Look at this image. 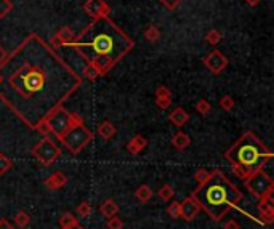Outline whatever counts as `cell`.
<instances>
[{
  "instance_id": "f1b7e54d",
  "label": "cell",
  "mask_w": 274,
  "mask_h": 229,
  "mask_svg": "<svg viewBox=\"0 0 274 229\" xmlns=\"http://www.w3.org/2000/svg\"><path fill=\"white\" fill-rule=\"evenodd\" d=\"M218 106H220V108H222L223 111H233V109H234V106H236V101H234V98H233L231 95H223L222 98H220Z\"/></svg>"
},
{
  "instance_id": "f546056e",
  "label": "cell",
  "mask_w": 274,
  "mask_h": 229,
  "mask_svg": "<svg viewBox=\"0 0 274 229\" xmlns=\"http://www.w3.org/2000/svg\"><path fill=\"white\" fill-rule=\"evenodd\" d=\"M11 169H13V160L8 156L0 154V175L8 173Z\"/></svg>"
},
{
  "instance_id": "8fae6325",
  "label": "cell",
  "mask_w": 274,
  "mask_h": 229,
  "mask_svg": "<svg viewBox=\"0 0 274 229\" xmlns=\"http://www.w3.org/2000/svg\"><path fill=\"white\" fill-rule=\"evenodd\" d=\"M75 40V34L69 26H61L56 34L51 37L50 47L51 48H63V47H71L72 42Z\"/></svg>"
},
{
  "instance_id": "603a6c76",
  "label": "cell",
  "mask_w": 274,
  "mask_h": 229,
  "mask_svg": "<svg viewBox=\"0 0 274 229\" xmlns=\"http://www.w3.org/2000/svg\"><path fill=\"white\" fill-rule=\"evenodd\" d=\"M173 194H175V189H173L172 185H169V183H165V185H162L161 189L157 191V197H159L161 201H164V202L172 201Z\"/></svg>"
},
{
  "instance_id": "9a60e30c",
  "label": "cell",
  "mask_w": 274,
  "mask_h": 229,
  "mask_svg": "<svg viewBox=\"0 0 274 229\" xmlns=\"http://www.w3.org/2000/svg\"><path fill=\"white\" fill-rule=\"evenodd\" d=\"M189 119H191V116H189V112L185 109V108H181V106H178V108H175L170 114H169V120H170V124H173L175 127H183V125H186Z\"/></svg>"
},
{
  "instance_id": "f35d334b",
  "label": "cell",
  "mask_w": 274,
  "mask_h": 229,
  "mask_svg": "<svg viewBox=\"0 0 274 229\" xmlns=\"http://www.w3.org/2000/svg\"><path fill=\"white\" fill-rule=\"evenodd\" d=\"M223 229H241V225L236 220H226L223 223Z\"/></svg>"
},
{
  "instance_id": "5bb4252c",
  "label": "cell",
  "mask_w": 274,
  "mask_h": 229,
  "mask_svg": "<svg viewBox=\"0 0 274 229\" xmlns=\"http://www.w3.org/2000/svg\"><path fill=\"white\" fill-rule=\"evenodd\" d=\"M66 183H67L66 173L61 172V170H56V172H53L50 177L45 178L43 185H45V188L50 189V191H56V189H61L63 186H66Z\"/></svg>"
},
{
  "instance_id": "7c38bea8",
  "label": "cell",
  "mask_w": 274,
  "mask_h": 229,
  "mask_svg": "<svg viewBox=\"0 0 274 229\" xmlns=\"http://www.w3.org/2000/svg\"><path fill=\"white\" fill-rule=\"evenodd\" d=\"M199 212H201L199 204H197L191 196L180 202V218L188 221V223L189 221H194L197 215H199Z\"/></svg>"
},
{
  "instance_id": "ab89813d",
  "label": "cell",
  "mask_w": 274,
  "mask_h": 229,
  "mask_svg": "<svg viewBox=\"0 0 274 229\" xmlns=\"http://www.w3.org/2000/svg\"><path fill=\"white\" fill-rule=\"evenodd\" d=\"M0 229H14V226L10 223L8 220L2 218V220H0Z\"/></svg>"
},
{
  "instance_id": "4dcf8cb0",
  "label": "cell",
  "mask_w": 274,
  "mask_h": 229,
  "mask_svg": "<svg viewBox=\"0 0 274 229\" xmlns=\"http://www.w3.org/2000/svg\"><path fill=\"white\" fill-rule=\"evenodd\" d=\"M75 213L80 217V218H87L90 217V213H91V204L88 201H82L79 205H77V209H75Z\"/></svg>"
},
{
  "instance_id": "ba28073f",
  "label": "cell",
  "mask_w": 274,
  "mask_h": 229,
  "mask_svg": "<svg viewBox=\"0 0 274 229\" xmlns=\"http://www.w3.org/2000/svg\"><path fill=\"white\" fill-rule=\"evenodd\" d=\"M30 152H32V156L39 160L43 167L53 165L61 157V154H63V152H61V148L51 138H48V136H43V138L32 148Z\"/></svg>"
},
{
  "instance_id": "1f68e13d",
  "label": "cell",
  "mask_w": 274,
  "mask_h": 229,
  "mask_svg": "<svg viewBox=\"0 0 274 229\" xmlns=\"http://www.w3.org/2000/svg\"><path fill=\"white\" fill-rule=\"evenodd\" d=\"M165 212H167V215L172 217L173 220H180V202L178 201H173L172 204L167 205Z\"/></svg>"
},
{
  "instance_id": "7402d4cb",
  "label": "cell",
  "mask_w": 274,
  "mask_h": 229,
  "mask_svg": "<svg viewBox=\"0 0 274 229\" xmlns=\"http://www.w3.org/2000/svg\"><path fill=\"white\" fill-rule=\"evenodd\" d=\"M82 79H87V80H90V82H95L96 79H100V77H103L101 75V72L96 69L95 66H91V64H85L83 63V69H82Z\"/></svg>"
},
{
  "instance_id": "4316f807",
  "label": "cell",
  "mask_w": 274,
  "mask_h": 229,
  "mask_svg": "<svg viewBox=\"0 0 274 229\" xmlns=\"http://www.w3.org/2000/svg\"><path fill=\"white\" fill-rule=\"evenodd\" d=\"M194 109L197 114H201V116H207L212 111V104H210V101L205 100V98H202V100H199L194 104Z\"/></svg>"
},
{
  "instance_id": "9c48e42d",
  "label": "cell",
  "mask_w": 274,
  "mask_h": 229,
  "mask_svg": "<svg viewBox=\"0 0 274 229\" xmlns=\"http://www.w3.org/2000/svg\"><path fill=\"white\" fill-rule=\"evenodd\" d=\"M202 64L207 67L212 74L218 75L228 67V58L220 50H213V51L209 53L207 56L202 58Z\"/></svg>"
},
{
  "instance_id": "2e32d148",
  "label": "cell",
  "mask_w": 274,
  "mask_h": 229,
  "mask_svg": "<svg viewBox=\"0 0 274 229\" xmlns=\"http://www.w3.org/2000/svg\"><path fill=\"white\" fill-rule=\"evenodd\" d=\"M144 148H148V140L144 138L143 135H135L133 138H130V141L127 143V151L133 156L140 154Z\"/></svg>"
},
{
  "instance_id": "5b68a950",
  "label": "cell",
  "mask_w": 274,
  "mask_h": 229,
  "mask_svg": "<svg viewBox=\"0 0 274 229\" xmlns=\"http://www.w3.org/2000/svg\"><path fill=\"white\" fill-rule=\"evenodd\" d=\"M74 124H85V119L75 112H69L67 109H64V106H61V108H58L56 111H53L50 114L47 120L42 122V124L35 128V132H39L43 136L55 135L56 138H59V136Z\"/></svg>"
},
{
  "instance_id": "74e56055",
  "label": "cell",
  "mask_w": 274,
  "mask_h": 229,
  "mask_svg": "<svg viewBox=\"0 0 274 229\" xmlns=\"http://www.w3.org/2000/svg\"><path fill=\"white\" fill-rule=\"evenodd\" d=\"M156 106L162 111L169 109L172 106V98H156Z\"/></svg>"
},
{
  "instance_id": "e575fe53",
  "label": "cell",
  "mask_w": 274,
  "mask_h": 229,
  "mask_svg": "<svg viewBox=\"0 0 274 229\" xmlns=\"http://www.w3.org/2000/svg\"><path fill=\"white\" fill-rule=\"evenodd\" d=\"M124 226H125L124 221H122V218L117 217V215L111 217L108 220V223H106V228H108V229H124Z\"/></svg>"
},
{
  "instance_id": "cb8c5ba5",
  "label": "cell",
  "mask_w": 274,
  "mask_h": 229,
  "mask_svg": "<svg viewBox=\"0 0 274 229\" xmlns=\"http://www.w3.org/2000/svg\"><path fill=\"white\" fill-rule=\"evenodd\" d=\"M30 223V215L26 210H18L16 215H14V225L18 228H27Z\"/></svg>"
},
{
  "instance_id": "836d02e7",
  "label": "cell",
  "mask_w": 274,
  "mask_h": 229,
  "mask_svg": "<svg viewBox=\"0 0 274 229\" xmlns=\"http://www.w3.org/2000/svg\"><path fill=\"white\" fill-rule=\"evenodd\" d=\"M210 177V172L207 169H199L196 173H194V181H196V185L197 186H201L202 183L207 181V178Z\"/></svg>"
},
{
  "instance_id": "d590c367",
  "label": "cell",
  "mask_w": 274,
  "mask_h": 229,
  "mask_svg": "<svg viewBox=\"0 0 274 229\" xmlns=\"http://www.w3.org/2000/svg\"><path fill=\"white\" fill-rule=\"evenodd\" d=\"M181 2H183V0H159V3L164 5V8L170 10V11L172 10H177Z\"/></svg>"
},
{
  "instance_id": "ffe728a7",
  "label": "cell",
  "mask_w": 274,
  "mask_h": 229,
  "mask_svg": "<svg viewBox=\"0 0 274 229\" xmlns=\"http://www.w3.org/2000/svg\"><path fill=\"white\" fill-rule=\"evenodd\" d=\"M152 196H154V193H152V189L148 186V185H141L136 188L135 191V197H136V201H140L141 204H146L152 199Z\"/></svg>"
},
{
  "instance_id": "7bdbcfd3",
  "label": "cell",
  "mask_w": 274,
  "mask_h": 229,
  "mask_svg": "<svg viewBox=\"0 0 274 229\" xmlns=\"http://www.w3.org/2000/svg\"><path fill=\"white\" fill-rule=\"evenodd\" d=\"M244 2H246L249 6H257L258 3H260L262 2V0H244Z\"/></svg>"
},
{
  "instance_id": "6da1fadb",
  "label": "cell",
  "mask_w": 274,
  "mask_h": 229,
  "mask_svg": "<svg viewBox=\"0 0 274 229\" xmlns=\"http://www.w3.org/2000/svg\"><path fill=\"white\" fill-rule=\"evenodd\" d=\"M0 101L35 130L82 87V75L39 34L30 32L0 64Z\"/></svg>"
},
{
  "instance_id": "484cf974",
  "label": "cell",
  "mask_w": 274,
  "mask_h": 229,
  "mask_svg": "<svg viewBox=\"0 0 274 229\" xmlns=\"http://www.w3.org/2000/svg\"><path fill=\"white\" fill-rule=\"evenodd\" d=\"M79 218H75V215L72 212H64L63 215L59 217V228H67L74 223H77Z\"/></svg>"
},
{
  "instance_id": "b9f144b4",
  "label": "cell",
  "mask_w": 274,
  "mask_h": 229,
  "mask_svg": "<svg viewBox=\"0 0 274 229\" xmlns=\"http://www.w3.org/2000/svg\"><path fill=\"white\" fill-rule=\"evenodd\" d=\"M61 229H85V228H83V226L79 223V221H77V223H74V225L67 226V228H61Z\"/></svg>"
},
{
  "instance_id": "d6a6232c",
  "label": "cell",
  "mask_w": 274,
  "mask_h": 229,
  "mask_svg": "<svg viewBox=\"0 0 274 229\" xmlns=\"http://www.w3.org/2000/svg\"><path fill=\"white\" fill-rule=\"evenodd\" d=\"M11 11H13V2L11 0H0V19L8 16Z\"/></svg>"
},
{
  "instance_id": "8992f818",
  "label": "cell",
  "mask_w": 274,
  "mask_h": 229,
  "mask_svg": "<svg viewBox=\"0 0 274 229\" xmlns=\"http://www.w3.org/2000/svg\"><path fill=\"white\" fill-rule=\"evenodd\" d=\"M91 140H93V133L85 127V124L71 125L58 138V141L63 143V146L74 156L80 154V152L91 143Z\"/></svg>"
},
{
  "instance_id": "4fadbf2b",
  "label": "cell",
  "mask_w": 274,
  "mask_h": 229,
  "mask_svg": "<svg viewBox=\"0 0 274 229\" xmlns=\"http://www.w3.org/2000/svg\"><path fill=\"white\" fill-rule=\"evenodd\" d=\"M258 215H260L262 221L265 225H271L274 221V202H273V194L263 197V199L258 201L257 205Z\"/></svg>"
},
{
  "instance_id": "52a82bcc",
  "label": "cell",
  "mask_w": 274,
  "mask_h": 229,
  "mask_svg": "<svg viewBox=\"0 0 274 229\" xmlns=\"http://www.w3.org/2000/svg\"><path fill=\"white\" fill-rule=\"evenodd\" d=\"M244 188L249 191L250 196L255 197L257 201H260L263 197L273 194L274 183L263 169H257L252 172V175H250L247 180H244Z\"/></svg>"
},
{
  "instance_id": "ac0fdd59",
  "label": "cell",
  "mask_w": 274,
  "mask_h": 229,
  "mask_svg": "<svg viewBox=\"0 0 274 229\" xmlns=\"http://www.w3.org/2000/svg\"><path fill=\"white\" fill-rule=\"evenodd\" d=\"M189 144H191V136L181 132V130L172 136V146L177 151H185L186 148H189Z\"/></svg>"
},
{
  "instance_id": "44dd1931",
  "label": "cell",
  "mask_w": 274,
  "mask_h": 229,
  "mask_svg": "<svg viewBox=\"0 0 274 229\" xmlns=\"http://www.w3.org/2000/svg\"><path fill=\"white\" fill-rule=\"evenodd\" d=\"M144 39H146L149 43H157L159 40H161V37H162V32H161V29H159L157 26L154 24H149L146 29H144Z\"/></svg>"
},
{
  "instance_id": "e0dca14e",
  "label": "cell",
  "mask_w": 274,
  "mask_h": 229,
  "mask_svg": "<svg viewBox=\"0 0 274 229\" xmlns=\"http://www.w3.org/2000/svg\"><path fill=\"white\" fill-rule=\"evenodd\" d=\"M116 133H117V128H116V125H114L109 119L103 120L101 124L98 125V135H100L101 138L106 140V141L112 140L114 136H116Z\"/></svg>"
},
{
  "instance_id": "30bf717a",
  "label": "cell",
  "mask_w": 274,
  "mask_h": 229,
  "mask_svg": "<svg viewBox=\"0 0 274 229\" xmlns=\"http://www.w3.org/2000/svg\"><path fill=\"white\" fill-rule=\"evenodd\" d=\"M82 8L91 19L109 16V13H111V6L106 3L104 0H87Z\"/></svg>"
},
{
  "instance_id": "d4e9b609",
  "label": "cell",
  "mask_w": 274,
  "mask_h": 229,
  "mask_svg": "<svg viewBox=\"0 0 274 229\" xmlns=\"http://www.w3.org/2000/svg\"><path fill=\"white\" fill-rule=\"evenodd\" d=\"M231 172L236 178H239V180H247L250 175H252V169H247V167H242V165H233L231 167Z\"/></svg>"
},
{
  "instance_id": "7a4b0ae2",
  "label": "cell",
  "mask_w": 274,
  "mask_h": 229,
  "mask_svg": "<svg viewBox=\"0 0 274 229\" xmlns=\"http://www.w3.org/2000/svg\"><path fill=\"white\" fill-rule=\"evenodd\" d=\"M85 64L95 66L101 75L112 71L135 48L130 39L109 16L93 19L69 47Z\"/></svg>"
},
{
  "instance_id": "d6986e66",
  "label": "cell",
  "mask_w": 274,
  "mask_h": 229,
  "mask_svg": "<svg viewBox=\"0 0 274 229\" xmlns=\"http://www.w3.org/2000/svg\"><path fill=\"white\" fill-rule=\"evenodd\" d=\"M117 212H119V205L114 199H104L100 205V213L104 218H111L114 215H117Z\"/></svg>"
},
{
  "instance_id": "277c9868",
  "label": "cell",
  "mask_w": 274,
  "mask_h": 229,
  "mask_svg": "<svg viewBox=\"0 0 274 229\" xmlns=\"http://www.w3.org/2000/svg\"><path fill=\"white\" fill-rule=\"evenodd\" d=\"M225 159L231 165H242L257 170L263 169V165L273 159V152L254 132L249 130L225 151Z\"/></svg>"
},
{
  "instance_id": "3957f363",
  "label": "cell",
  "mask_w": 274,
  "mask_h": 229,
  "mask_svg": "<svg viewBox=\"0 0 274 229\" xmlns=\"http://www.w3.org/2000/svg\"><path fill=\"white\" fill-rule=\"evenodd\" d=\"M191 197L215 223L222 221L228 212L238 207V204L244 199L239 188H236L220 169L212 170L207 181L193 189Z\"/></svg>"
},
{
  "instance_id": "8d00e7d4",
  "label": "cell",
  "mask_w": 274,
  "mask_h": 229,
  "mask_svg": "<svg viewBox=\"0 0 274 229\" xmlns=\"http://www.w3.org/2000/svg\"><path fill=\"white\" fill-rule=\"evenodd\" d=\"M156 98H172V90L165 85H159L156 88Z\"/></svg>"
},
{
  "instance_id": "60d3db41",
  "label": "cell",
  "mask_w": 274,
  "mask_h": 229,
  "mask_svg": "<svg viewBox=\"0 0 274 229\" xmlns=\"http://www.w3.org/2000/svg\"><path fill=\"white\" fill-rule=\"evenodd\" d=\"M6 56H8V51H6V50L2 47V45H0V64H2L3 61L6 59Z\"/></svg>"
},
{
  "instance_id": "ee69618b",
  "label": "cell",
  "mask_w": 274,
  "mask_h": 229,
  "mask_svg": "<svg viewBox=\"0 0 274 229\" xmlns=\"http://www.w3.org/2000/svg\"><path fill=\"white\" fill-rule=\"evenodd\" d=\"M0 80H2V77H0Z\"/></svg>"
},
{
  "instance_id": "83f0119b",
  "label": "cell",
  "mask_w": 274,
  "mask_h": 229,
  "mask_svg": "<svg viewBox=\"0 0 274 229\" xmlns=\"http://www.w3.org/2000/svg\"><path fill=\"white\" fill-rule=\"evenodd\" d=\"M222 39H223V34L217 29H212L205 34V42H207L209 45H218L220 42H222Z\"/></svg>"
}]
</instances>
